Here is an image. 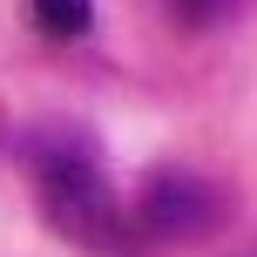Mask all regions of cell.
Listing matches in <instances>:
<instances>
[{
  "label": "cell",
  "mask_w": 257,
  "mask_h": 257,
  "mask_svg": "<svg viewBox=\"0 0 257 257\" xmlns=\"http://www.w3.org/2000/svg\"><path fill=\"white\" fill-rule=\"evenodd\" d=\"M21 163L34 176V203H41V217H48L54 237H68V244L88 250V257H149L136 203H122L115 183L102 176L95 136L61 128V122L27 128L21 136Z\"/></svg>",
  "instance_id": "cell-1"
},
{
  "label": "cell",
  "mask_w": 257,
  "mask_h": 257,
  "mask_svg": "<svg viewBox=\"0 0 257 257\" xmlns=\"http://www.w3.org/2000/svg\"><path fill=\"white\" fill-rule=\"evenodd\" d=\"M128 203H136V223H142V244L149 250H163V244H203V237H217L223 223L237 217V196L223 190L217 176L183 169V163L176 169H149Z\"/></svg>",
  "instance_id": "cell-2"
},
{
  "label": "cell",
  "mask_w": 257,
  "mask_h": 257,
  "mask_svg": "<svg viewBox=\"0 0 257 257\" xmlns=\"http://www.w3.org/2000/svg\"><path fill=\"white\" fill-rule=\"evenodd\" d=\"M34 27L54 41H81L95 27V0H34Z\"/></svg>",
  "instance_id": "cell-3"
},
{
  "label": "cell",
  "mask_w": 257,
  "mask_h": 257,
  "mask_svg": "<svg viewBox=\"0 0 257 257\" xmlns=\"http://www.w3.org/2000/svg\"><path fill=\"white\" fill-rule=\"evenodd\" d=\"M230 7H237V0H163V14L176 27H217Z\"/></svg>",
  "instance_id": "cell-4"
},
{
  "label": "cell",
  "mask_w": 257,
  "mask_h": 257,
  "mask_svg": "<svg viewBox=\"0 0 257 257\" xmlns=\"http://www.w3.org/2000/svg\"><path fill=\"white\" fill-rule=\"evenodd\" d=\"M0 156H7V108H0Z\"/></svg>",
  "instance_id": "cell-5"
}]
</instances>
